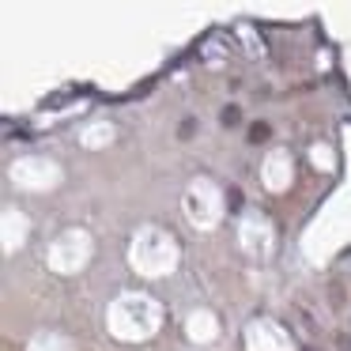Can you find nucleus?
<instances>
[{"label": "nucleus", "instance_id": "1", "mask_svg": "<svg viewBox=\"0 0 351 351\" xmlns=\"http://www.w3.org/2000/svg\"><path fill=\"white\" fill-rule=\"evenodd\" d=\"M219 121L230 129V125H238V121H242V110H238V106H227V110L219 114Z\"/></svg>", "mask_w": 351, "mask_h": 351}, {"label": "nucleus", "instance_id": "2", "mask_svg": "<svg viewBox=\"0 0 351 351\" xmlns=\"http://www.w3.org/2000/svg\"><path fill=\"white\" fill-rule=\"evenodd\" d=\"M268 136V125H253L250 129V140H265Z\"/></svg>", "mask_w": 351, "mask_h": 351}]
</instances>
